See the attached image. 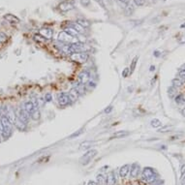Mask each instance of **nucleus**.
<instances>
[{
  "label": "nucleus",
  "mask_w": 185,
  "mask_h": 185,
  "mask_svg": "<svg viewBox=\"0 0 185 185\" xmlns=\"http://www.w3.org/2000/svg\"><path fill=\"white\" fill-rule=\"evenodd\" d=\"M87 47L82 43H74V44H68V45L62 46L61 51L64 53L67 54H73V53H79V52H86Z\"/></svg>",
  "instance_id": "nucleus-1"
},
{
  "label": "nucleus",
  "mask_w": 185,
  "mask_h": 185,
  "mask_svg": "<svg viewBox=\"0 0 185 185\" xmlns=\"http://www.w3.org/2000/svg\"><path fill=\"white\" fill-rule=\"evenodd\" d=\"M0 124H1V132L2 136L4 138H9L10 135L12 134V122L8 119L5 114L2 115L0 119Z\"/></svg>",
  "instance_id": "nucleus-2"
},
{
  "label": "nucleus",
  "mask_w": 185,
  "mask_h": 185,
  "mask_svg": "<svg viewBox=\"0 0 185 185\" xmlns=\"http://www.w3.org/2000/svg\"><path fill=\"white\" fill-rule=\"evenodd\" d=\"M142 179L147 183H153L156 180V175L152 168L146 167L142 172Z\"/></svg>",
  "instance_id": "nucleus-3"
},
{
  "label": "nucleus",
  "mask_w": 185,
  "mask_h": 185,
  "mask_svg": "<svg viewBox=\"0 0 185 185\" xmlns=\"http://www.w3.org/2000/svg\"><path fill=\"white\" fill-rule=\"evenodd\" d=\"M58 41L63 43H68V44H74V43H78V39L75 37V36L71 35L70 33H68L67 31H62L58 34Z\"/></svg>",
  "instance_id": "nucleus-4"
},
{
  "label": "nucleus",
  "mask_w": 185,
  "mask_h": 185,
  "mask_svg": "<svg viewBox=\"0 0 185 185\" xmlns=\"http://www.w3.org/2000/svg\"><path fill=\"white\" fill-rule=\"evenodd\" d=\"M98 153V151L96 149H90L88 150L87 152H85L84 155L81 157L79 159V162H81L82 165H87L91 160H92L96 156V154Z\"/></svg>",
  "instance_id": "nucleus-5"
},
{
  "label": "nucleus",
  "mask_w": 185,
  "mask_h": 185,
  "mask_svg": "<svg viewBox=\"0 0 185 185\" xmlns=\"http://www.w3.org/2000/svg\"><path fill=\"white\" fill-rule=\"evenodd\" d=\"M89 55L87 52H79V53H73L70 55V59L72 61H75L78 63H84L86 62Z\"/></svg>",
  "instance_id": "nucleus-6"
},
{
  "label": "nucleus",
  "mask_w": 185,
  "mask_h": 185,
  "mask_svg": "<svg viewBox=\"0 0 185 185\" xmlns=\"http://www.w3.org/2000/svg\"><path fill=\"white\" fill-rule=\"evenodd\" d=\"M57 101H58V104L61 107L67 106V105H69L72 102L70 97H69L68 93H65V92L58 93V95H57Z\"/></svg>",
  "instance_id": "nucleus-7"
},
{
  "label": "nucleus",
  "mask_w": 185,
  "mask_h": 185,
  "mask_svg": "<svg viewBox=\"0 0 185 185\" xmlns=\"http://www.w3.org/2000/svg\"><path fill=\"white\" fill-rule=\"evenodd\" d=\"M89 79H90V73L87 70L81 72L78 76V82L79 84H84V85L86 84L87 82H89Z\"/></svg>",
  "instance_id": "nucleus-8"
},
{
  "label": "nucleus",
  "mask_w": 185,
  "mask_h": 185,
  "mask_svg": "<svg viewBox=\"0 0 185 185\" xmlns=\"http://www.w3.org/2000/svg\"><path fill=\"white\" fill-rule=\"evenodd\" d=\"M29 117L30 115L27 114L24 109H18V112H16V118L20 119L21 121H23V123L27 124V122H28L29 120Z\"/></svg>",
  "instance_id": "nucleus-9"
},
{
  "label": "nucleus",
  "mask_w": 185,
  "mask_h": 185,
  "mask_svg": "<svg viewBox=\"0 0 185 185\" xmlns=\"http://www.w3.org/2000/svg\"><path fill=\"white\" fill-rule=\"evenodd\" d=\"M5 110H6V114H5V115L7 116V118L12 123H15L16 118V114L15 112V110H13V108L6 107V108H5Z\"/></svg>",
  "instance_id": "nucleus-10"
},
{
  "label": "nucleus",
  "mask_w": 185,
  "mask_h": 185,
  "mask_svg": "<svg viewBox=\"0 0 185 185\" xmlns=\"http://www.w3.org/2000/svg\"><path fill=\"white\" fill-rule=\"evenodd\" d=\"M68 95H69V97H70L71 101L74 102V101H77V100H78L79 97V96H81L82 94L79 93V89H78V88H77V86H76V87H73L70 91H69Z\"/></svg>",
  "instance_id": "nucleus-11"
},
{
  "label": "nucleus",
  "mask_w": 185,
  "mask_h": 185,
  "mask_svg": "<svg viewBox=\"0 0 185 185\" xmlns=\"http://www.w3.org/2000/svg\"><path fill=\"white\" fill-rule=\"evenodd\" d=\"M107 184L115 185L116 184V173L114 171H110L107 176Z\"/></svg>",
  "instance_id": "nucleus-12"
},
{
  "label": "nucleus",
  "mask_w": 185,
  "mask_h": 185,
  "mask_svg": "<svg viewBox=\"0 0 185 185\" xmlns=\"http://www.w3.org/2000/svg\"><path fill=\"white\" fill-rule=\"evenodd\" d=\"M23 109L25 110V112L28 114L29 115L32 114L33 112L36 110V107L34 106V104L32 103V101L31 100H29V101H26L25 103H24V107H23Z\"/></svg>",
  "instance_id": "nucleus-13"
},
{
  "label": "nucleus",
  "mask_w": 185,
  "mask_h": 185,
  "mask_svg": "<svg viewBox=\"0 0 185 185\" xmlns=\"http://www.w3.org/2000/svg\"><path fill=\"white\" fill-rule=\"evenodd\" d=\"M140 173V165L138 163H134L133 165L131 166V170H130V176L131 177H137Z\"/></svg>",
  "instance_id": "nucleus-14"
},
{
  "label": "nucleus",
  "mask_w": 185,
  "mask_h": 185,
  "mask_svg": "<svg viewBox=\"0 0 185 185\" xmlns=\"http://www.w3.org/2000/svg\"><path fill=\"white\" fill-rule=\"evenodd\" d=\"M40 34L43 36L45 39H51L53 31L51 28H42L40 30Z\"/></svg>",
  "instance_id": "nucleus-15"
},
{
  "label": "nucleus",
  "mask_w": 185,
  "mask_h": 185,
  "mask_svg": "<svg viewBox=\"0 0 185 185\" xmlns=\"http://www.w3.org/2000/svg\"><path fill=\"white\" fill-rule=\"evenodd\" d=\"M129 173H130V165H124L120 168V170H119L120 177H122V178L126 177Z\"/></svg>",
  "instance_id": "nucleus-16"
},
{
  "label": "nucleus",
  "mask_w": 185,
  "mask_h": 185,
  "mask_svg": "<svg viewBox=\"0 0 185 185\" xmlns=\"http://www.w3.org/2000/svg\"><path fill=\"white\" fill-rule=\"evenodd\" d=\"M5 20H7V21H9L11 23H20V18H18L16 16H15L14 15H11V14H8L4 16Z\"/></svg>",
  "instance_id": "nucleus-17"
},
{
  "label": "nucleus",
  "mask_w": 185,
  "mask_h": 185,
  "mask_svg": "<svg viewBox=\"0 0 185 185\" xmlns=\"http://www.w3.org/2000/svg\"><path fill=\"white\" fill-rule=\"evenodd\" d=\"M130 135V133H129L128 131H117L115 132V133L114 134V136H112V138H116V139H121V138H124V137H127Z\"/></svg>",
  "instance_id": "nucleus-18"
},
{
  "label": "nucleus",
  "mask_w": 185,
  "mask_h": 185,
  "mask_svg": "<svg viewBox=\"0 0 185 185\" xmlns=\"http://www.w3.org/2000/svg\"><path fill=\"white\" fill-rule=\"evenodd\" d=\"M15 125L16 126V128L20 129V130H24V129L26 128V124L23 123V121H21L20 119H18V118H16Z\"/></svg>",
  "instance_id": "nucleus-19"
},
{
  "label": "nucleus",
  "mask_w": 185,
  "mask_h": 185,
  "mask_svg": "<svg viewBox=\"0 0 185 185\" xmlns=\"http://www.w3.org/2000/svg\"><path fill=\"white\" fill-rule=\"evenodd\" d=\"M71 27H72L73 29H75L78 33H82V32L84 31V27H82V26L81 25V24H79L78 23H72V24H71Z\"/></svg>",
  "instance_id": "nucleus-20"
},
{
  "label": "nucleus",
  "mask_w": 185,
  "mask_h": 185,
  "mask_svg": "<svg viewBox=\"0 0 185 185\" xmlns=\"http://www.w3.org/2000/svg\"><path fill=\"white\" fill-rule=\"evenodd\" d=\"M93 143L90 142V140H84V143H81V145H79V148L81 149H87V148H89L90 146H92Z\"/></svg>",
  "instance_id": "nucleus-21"
},
{
  "label": "nucleus",
  "mask_w": 185,
  "mask_h": 185,
  "mask_svg": "<svg viewBox=\"0 0 185 185\" xmlns=\"http://www.w3.org/2000/svg\"><path fill=\"white\" fill-rule=\"evenodd\" d=\"M96 181H97L98 184L100 185H104L105 183H107V177H105L103 175H98L97 177H96Z\"/></svg>",
  "instance_id": "nucleus-22"
},
{
  "label": "nucleus",
  "mask_w": 185,
  "mask_h": 185,
  "mask_svg": "<svg viewBox=\"0 0 185 185\" xmlns=\"http://www.w3.org/2000/svg\"><path fill=\"white\" fill-rule=\"evenodd\" d=\"M175 103L178 105H184L185 104V97L184 95L178 94L175 96Z\"/></svg>",
  "instance_id": "nucleus-23"
},
{
  "label": "nucleus",
  "mask_w": 185,
  "mask_h": 185,
  "mask_svg": "<svg viewBox=\"0 0 185 185\" xmlns=\"http://www.w3.org/2000/svg\"><path fill=\"white\" fill-rule=\"evenodd\" d=\"M172 84H173V87L177 88V87L182 86V84H183V82H182L179 78H178V79L176 78V79H173Z\"/></svg>",
  "instance_id": "nucleus-24"
},
{
  "label": "nucleus",
  "mask_w": 185,
  "mask_h": 185,
  "mask_svg": "<svg viewBox=\"0 0 185 185\" xmlns=\"http://www.w3.org/2000/svg\"><path fill=\"white\" fill-rule=\"evenodd\" d=\"M30 117H31L33 120H38L40 118V110L38 109H36L34 112L30 114Z\"/></svg>",
  "instance_id": "nucleus-25"
},
{
  "label": "nucleus",
  "mask_w": 185,
  "mask_h": 185,
  "mask_svg": "<svg viewBox=\"0 0 185 185\" xmlns=\"http://www.w3.org/2000/svg\"><path fill=\"white\" fill-rule=\"evenodd\" d=\"M150 125L153 127V128H158V127H160L162 125L161 121H160L159 119H157V118H154V119L151 120L150 122Z\"/></svg>",
  "instance_id": "nucleus-26"
},
{
  "label": "nucleus",
  "mask_w": 185,
  "mask_h": 185,
  "mask_svg": "<svg viewBox=\"0 0 185 185\" xmlns=\"http://www.w3.org/2000/svg\"><path fill=\"white\" fill-rule=\"evenodd\" d=\"M168 94L171 98H173L176 95V88L173 86H171L169 89H168Z\"/></svg>",
  "instance_id": "nucleus-27"
},
{
  "label": "nucleus",
  "mask_w": 185,
  "mask_h": 185,
  "mask_svg": "<svg viewBox=\"0 0 185 185\" xmlns=\"http://www.w3.org/2000/svg\"><path fill=\"white\" fill-rule=\"evenodd\" d=\"M60 9L62 11H68V10L72 9V5L70 3H62L60 5Z\"/></svg>",
  "instance_id": "nucleus-28"
},
{
  "label": "nucleus",
  "mask_w": 185,
  "mask_h": 185,
  "mask_svg": "<svg viewBox=\"0 0 185 185\" xmlns=\"http://www.w3.org/2000/svg\"><path fill=\"white\" fill-rule=\"evenodd\" d=\"M7 41V35L5 33L0 31V45L1 44H4Z\"/></svg>",
  "instance_id": "nucleus-29"
},
{
  "label": "nucleus",
  "mask_w": 185,
  "mask_h": 185,
  "mask_svg": "<svg viewBox=\"0 0 185 185\" xmlns=\"http://www.w3.org/2000/svg\"><path fill=\"white\" fill-rule=\"evenodd\" d=\"M78 23L81 24V25L84 27V28H85V27H88L90 25V23H88L87 21H84V20H79L78 21Z\"/></svg>",
  "instance_id": "nucleus-30"
},
{
  "label": "nucleus",
  "mask_w": 185,
  "mask_h": 185,
  "mask_svg": "<svg viewBox=\"0 0 185 185\" xmlns=\"http://www.w3.org/2000/svg\"><path fill=\"white\" fill-rule=\"evenodd\" d=\"M137 61H138V57H135V58L133 59V61H132V63H131V66H130V72H131V73H133V71L135 70V68H136Z\"/></svg>",
  "instance_id": "nucleus-31"
},
{
  "label": "nucleus",
  "mask_w": 185,
  "mask_h": 185,
  "mask_svg": "<svg viewBox=\"0 0 185 185\" xmlns=\"http://www.w3.org/2000/svg\"><path fill=\"white\" fill-rule=\"evenodd\" d=\"M82 132H84V129H81V130H79L78 132H75V133H74V134H72V135H71V136H70V137H69V138H70V139H73V138L79 137V135H81V134L82 133Z\"/></svg>",
  "instance_id": "nucleus-32"
},
{
  "label": "nucleus",
  "mask_w": 185,
  "mask_h": 185,
  "mask_svg": "<svg viewBox=\"0 0 185 185\" xmlns=\"http://www.w3.org/2000/svg\"><path fill=\"white\" fill-rule=\"evenodd\" d=\"M44 100L46 101V103H49V102H51L52 100V96L51 93H47L45 95V98H44Z\"/></svg>",
  "instance_id": "nucleus-33"
},
{
  "label": "nucleus",
  "mask_w": 185,
  "mask_h": 185,
  "mask_svg": "<svg viewBox=\"0 0 185 185\" xmlns=\"http://www.w3.org/2000/svg\"><path fill=\"white\" fill-rule=\"evenodd\" d=\"M178 77H179V79H185V69H182V70L179 71V73H178Z\"/></svg>",
  "instance_id": "nucleus-34"
},
{
  "label": "nucleus",
  "mask_w": 185,
  "mask_h": 185,
  "mask_svg": "<svg viewBox=\"0 0 185 185\" xmlns=\"http://www.w3.org/2000/svg\"><path fill=\"white\" fill-rule=\"evenodd\" d=\"M129 73H130V69L129 68H125L122 72V77L123 78H127V76L129 75Z\"/></svg>",
  "instance_id": "nucleus-35"
},
{
  "label": "nucleus",
  "mask_w": 185,
  "mask_h": 185,
  "mask_svg": "<svg viewBox=\"0 0 185 185\" xmlns=\"http://www.w3.org/2000/svg\"><path fill=\"white\" fill-rule=\"evenodd\" d=\"M170 128H171L170 126H164V127H162L161 129H159L158 132H161V133H164V132L170 131Z\"/></svg>",
  "instance_id": "nucleus-36"
},
{
  "label": "nucleus",
  "mask_w": 185,
  "mask_h": 185,
  "mask_svg": "<svg viewBox=\"0 0 185 185\" xmlns=\"http://www.w3.org/2000/svg\"><path fill=\"white\" fill-rule=\"evenodd\" d=\"M117 1L119 2L121 5H127V4H129L130 0H117Z\"/></svg>",
  "instance_id": "nucleus-37"
},
{
  "label": "nucleus",
  "mask_w": 185,
  "mask_h": 185,
  "mask_svg": "<svg viewBox=\"0 0 185 185\" xmlns=\"http://www.w3.org/2000/svg\"><path fill=\"white\" fill-rule=\"evenodd\" d=\"M112 109H114V108H112V106L108 107L107 109L104 110V112H105V114H110V112H112Z\"/></svg>",
  "instance_id": "nucleus-38"
},
{
  "label": "nucleus",
  "mask_w": 185,
  "mask_h": 185,
  "mask_svg": "<svg viewBox=\"0 0 185 185\" xmlns=\"http://www.w3.org/2000/svg\"><path fill=\"white\" fill-rule=\"evenodd\" d=\"M135 2H136L137 5H143V2H145V0H135Z\"/></svg>",
  "instance_id": "nucleus-39"
},
{
  "label": "nucleus",
  "mask_w": 185,
  "mask_h": 185,
  "mask_svg": "<svg viewBox=\"0 0 185 185\" xmlns=\"http://www.w3.org/2000/svg\"><path fill=\"white\" fill-rule=\"evenodd\" d=\"M82 4L84 5V6H86V5L89 4V0H82Z\"/></svg>",
  "instance_id": "nucleus-40"
},
{
  "label": "nucleus",
  "mask_w": 185,
  "mask_h": 185,
  "mask_svg": "<svg viewBox=\"0 0 185 185\" xmlns=\"http://www.w3.org/2000/svg\"><path fill=\"white\" fill-rule=\"evenodd\" d=\"M87 185H98V183H97V182H95V181H93V180H89V181H88Z\"/></svg>",
  "instance_id": "nucleus-41"
},
{
  "label": "nucleus",
  "mask_w": 185,
  "mask_h": 185,
  "mask_svg": "<svg viewBox=\"0 0 185 185\" xmlns=\"http://www.w3.org/2000/svg\"><path fill=\"white\" fill-rule=\"evenodd\" d=\"M88 84H89V87H94L95 86V82H88Z\"/></svg>",
  "instance_id": "nucleus-42"
},
{
  "label": "nucleus",
  "mask_w": 185,
  "mask_h": 185,
  "mask_svg": "<svg viewBox=\"0 0 185 185\" xmlns=\"http://www.w3.org/2000/svg\"><path fill=\"white\" fill-rule=\"evenodd\" d=\"M182 38H183V39H182V40H179V42H180L181 44H183V43H185V35L182 36Z\"/></svg>",
  "instance_id": "nucleus-43"
},
{
  "label": "nucleus",
  "mask_w": 185,
  "mask_h": 185,
  "mask_svg": "<svg viewBox=\"0 0 185 185\" xmlns=\"http://www.w3.org/2000/svg\"><path fill=\"white\" fill-rule=\"evenodd\" d=\"M181 183H182V185H185V176L181 179Z\"/></svg>",
  "instance_id": "nucleus-44"
},
{
  "label": "nucleus",
  "mask_w": 185,
  "mask_h": 185,
  "mask_svg": "<svg viewBox=\"0 0 185 185\" xmlns=\"http://www.w3.org/2000/svg\"><path fill=\"white\" fill-rule=\"evenodd\" d=\"M181 114L185 117V109H183V110H181Z\"/></svg>",
  "instance_id": "nucleus-45"
},
{
  "label": "nucleus",
  "mask_w": 185,
  "mask_h": 185,
  "mask_svg": "<svg viewBox=\"0 0 185 185\" xmlns=\"http://www.w3.org/2000/svg\"><path fill=\"white\" fill-rule=\"evenodd\" d=\"M4 114H3V112H2V110L0 109V119H1V117H2V115H3Z\"/></svg>",
  "instance_id": "nucleus-46"
},
{
  "label": "nucleus",
  "mask_w": 185,
  "mask_h": 185,
  "mask_svg": "<svg viewBox=\"0 0 185 185\" xmlns=\"http://www.w3.org/2000/svg\"><path fill=\"white\" fill-rule=\"evenodd\" d=\"M153 70H155V67H154V66H151V67H150V71H153Z\"/></svg>",
  "instance_id": "nucleus-47"
},
{
  "label": "nucleus",
  "mask_w": 185,
  "mask_h": 185,
  "mask_svg": "<svg viewBox=\"0 0 185 185\" xmlns=\"http://www.w3.org/2000/svg\"><path fill=\"white\" fill-rule=\"evenodd\" d=\"M184 69H185V68H184Z\"/></svg>",
  "instance_id": "nucleus-48"
}]
</instances>
